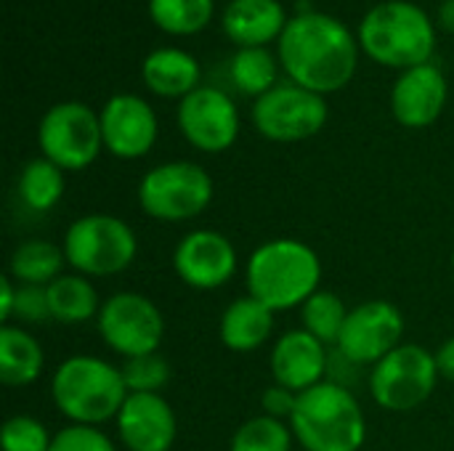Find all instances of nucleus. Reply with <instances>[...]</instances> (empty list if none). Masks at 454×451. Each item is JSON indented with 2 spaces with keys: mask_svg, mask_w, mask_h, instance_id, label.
Segmentation results:
<instances>
[{
  "mask_svg": "<svg viewBox=\"0 0 454 451\" xmlns=\"http://www.w3.org/2000/svg\"><path fill=\"white\" fill-rule=\"evenodd\" d=\"M356 58L359 48L348 27L319 11L287 19L279 37V61L290 80L319 96L348 85Z\"/></svg>",
  "mask_w": 454,
  "mask_h": 451,
  "instance_id": "obj_1",
  "label": "nucleus"
},
{
  "mask_svg": "<svg viewBox=\"0 0 454 451\" xmlns=\"http://www.w3.org/2000/svg\"><path fill=\"white\" fill-rule=\"evenodd\" d=\"M322 282V260L317 250L301 239L279 237L258 245L245 266L247 295L269 306L274 314L301 308Z\"/></svg>",
  "mask_w": 454,
  "mask_h": 451,
  "instance_id": "obj_2",
  "label": "nucleus"
},
{
  "mask_svg": "<svg viewBox=\"0 0 454 451\" xmlns=\"http://www.w3.org/2000/svg\"><path fill=\"white\" fill-rule=\"evenodd\" d=\"M128 396L120 367L88 354L64 359L51 377V401L72 425L101 428L117 420Z\"/></svg>",
  "mask_w": 454,
  "mask_h": 451,
  "instance_id": "obj_3",
  "label": "nucleus"
},
{
  "mask_svg": "<svg viewBox=\"0 0 454 451\" xmlns=\"http://www.w3.org/2000/svg\"><path fill=\"white\" fill-rule=\"evenodd\" d=\"M290 428L303 451H362L367 441V417L359 399L333 380L298 396Z\"/></svg>",
  "mask_w": 454,
  "mask_h": 451,
  "instance_id": "obj_4",
  "label": "nucleus"
},
{
  "mask_svg": "<svg viewBox=\"0 0 454 451\" xmlns=\"http://www.w3.org/2000/svg\"><path fill=\"white\" fill-rule=\"evenodd\" d=\"M359 40L372 61L399 69L428 64L436 48L428 13L407 0H386L370 8L359 24Z\"/></svg>",
  "mask_w": 454,
  "mask_h": 451,
  "instance_id": "obj_5",
  "label": "nucleus"
},
{
  "mask_svg": "<svg viewBox=\"0 0 454 451\" xmlns=\"http://www.w3.org/2000/svg\"><path fill=\"white\" fill-rule=\"evenodd\" d=\"M67 266L88 279L114 276L133 266L138 237L128 221L112 213H88L74 218L64 231Z\"/></svg>",
  "mask_w": 454,
  "mask_h": 451,
  "instance_id": "obj_6",
  "label": "nucleus"
},
{
  "mask_svg": "<svg viewBox=\"0 0 454 451\" xmlns=\"http://www.w3.org/2000/svg\"><path fill=\"white\" fill-rule=\"evenodd\" d=\"M210 173L189 159H173L152 167L138 181V207L160 223H186L202 215L213 202Z\"/></svg>",
  "mask_w": 454,
  "mask_h": 451,
  "instance_id": "obj_7",
  "label": "nucleus"
},
{
  "mask_svg": "<svg viewBox=\"0 0 454 451\" xmlns=\"http://www.w3.org/2000/svg\"><path fill=\"white\" fill-rule=\"evenodd\" d=\"M439 380L436 354L418 343H402L370 367V396L380 409L404 415L420 409L434 396Z\"/></svg>",
  "mask_w": 454,
  "mask_h": 451,
  "instance_id": "obj_8",
  "label": "nucleus"
},
{
  "mask_svg": "<svg viewBox=\"0 0 454 451\" xmlns=\"http://www.w3.org/2000/svg\"><path fill=\"white\" fill-rule=\"evenodd\" d=\"M37 146L43 157L64 173L85 170L104 149L101 120L80 101H61L43 114L37 125Z\"/></svg>",
  "mask_w": 454,
  "mask_h": 451,
  "instance_id": "obj_9",
  "label": "nucleus"
},
{
  "mask_svg": "<svg viewBox=\"0 0 454 451\" xmlns=\"http://www.w3.org/2000/svg\"><path fill=\"white\" fill-rule=\"evenodd\" d=\"M101 340L122 359L157 354L165 340V316L160 306L141 292H114L96 316Z\"/></svg>",
  "mask_w": 454,
  "mask_h": 451,
  "instance_id": "obj_10",
  "label": "nucleus"
},
{
  "mask_svg": "<svg viewBox=\"0 0 454 451\" xmlns=\"http://www.w3.org/2000/svg\"><path fill=\"white\" fill-rule=\"evenodd\" d=\"M327 114L325 96L295 82L274 85L253 104L255 130L277 144H295L317 136L327 125Z\"/></svg>",
  "mask_w": 454,
  "mask_h": 451,
  "instance_id": "obj_11",
  "label": "nucleus"
},
{
  "mask_svg": "<svg viewBox=\"0 0 454 451\" xmlns=\"http://www.w3.org/2000/svg\"><path fill=\"white\" fill-rule=\"evenodd\" d=\"M404 343V314L391 300H364L348 311L338 351L359 367H375Z\"/></svg>",
  "mask_w": 454,
  "mask_h": 451,
  "instance_id": "obj_12",
  "label": "nucleus"
},
{
  "mask_svg": "<svg viewBox=\"0 0 454 451\" xmlns=\"http://www.w3.org/2000/svg\"><path fill=\"white\" fill-rule=\"evenodd\" d=\"M239 266L234 242L215 229H194L173 250L176 276L200 292H213L226 287Z\"/></svg>",
  "mask_w": 454,
  "mask_h": 451,
  "instance_id": "obj_13",
  "label": "nucleus"
},
{
  "mask_svg": "<svg viewBox=\"0 0 454 451\" xmlns=\"http://www.w3.org/2000/svg\"><path fill=\"white\" fill-rule=\"evenodd\" d=\"M178 128L194 149L221 154L231 149L239 136V112L223 90L200 85L181 98Z\"/></svg>",
  "mask_w": 454,
  "mask_h": 451,
  "instance_id": "obj_14",
  "label": "nucleus"
},
{
  "mask_svg": "<svg viewBox=\"0 0 454 451\" xmlns=\"http://www.w3.org/2000/svg\"><path fill=\"white\" fill-rule=\"evenodd\" d=\"M104 149L120 159H138L149 154L157 141V114L141 96L117 93L98 112Z\"/></svg>",
  "mask_w": 454,
  "mask_h": 451,
  "instance_id": "obj_15",
  "label": "nucleus"
},
{
  "mask_svg": "<svg viewBox=\"0 0 454 451\" xmlns=\"http://www.w3.org/2000/svg\"><path fill=\"white\" fill-rule=\"evenodd\" d=\"M114 428L128 451H170L178 439V417L162 393H130Z\"/></svg>",
  "mask_w": 454,
  "mask_h": 451,
  "instance_id": "obj_16",
  "label": "nucleus"
},
{
  "mask_svg": "<svg viewBox=\"0 0 454 451\" xmlns=\"http://www.w3.org/2000/svg\"><path fill=\"white\" fill-rule=\"evenodd\" d=\"M330 346L317 340L311 332L301 330H287L279 335L271 346L269 356V369L274 383L303 393L319 383L327 380V367H330Z\"/></svg>",
  "mask_w": 454,
  "mask_h": 451,
  "instance_id": "obj_17",
  "label": "nucleus"
},
{
  "mask_svg": "<svg viewBox=\"0 0 454 451\" xmlns=\"http://www.w3.org/2000/svg\"><path fill=\"white\" fill-rule=\"evenodd\" d=\"M447 106V77L436 64L404 69L391 90V109L404 128L434 125Z\"/></svg>",
  "mask_w": 454,
  "mask_h": 451,
  "instance_id": "obj_18",
  "label": "nucleus"
},
{
  "mask_svg": "<svg viewBox=\"0 0 454 451\" xmlns=\"http://www.w3.org/2000/svg\"><path fill=\"white\" fill-rule=\"evenodd\" d=\"M274 327L277 314L253 295H242L223 308L218 322V338L223 348L234 354H253L274 338Z\"/></svg>",
  "mask_w": 454,
  "mask_h": 451,
  "instance_id": "obj_19",
  "label": "nucleus"
},
{
  "mask_svg": "<svg viewBox=\"0 0 454 451\" xmlns=\"http://www.w3.org/2000/svg\"><path fill=\"white\" fill-rule=\"evenodd\" d=\"M287 27L279 0H229L223 11V32L239 48L266 45L282 37Z\"/></svg>",
  "mask_w": 454,
  "mask_h": 451,
  "instance_id": "obj_20",
  "label": "nucleus"
},
{
  "mask_svg": "<svg viewBox=\"0 0 454 451\" xmlns=\"http://www.w3.org/2000/svg\"><path fill=\"white\" fill-rule=\"evenodd\" d=\"M45 351L40 340L19 324L0 327V380L5 388H29L40 380Z\"/></svg>",
  "mask_w": 454,
  "mask_h": 451,
  "instance_id": "obj_21",
  "label": "nucleus"
},
{
  "mask_svg": "<svg viewBox=\"0 0 454 451\" xmlns=\"http://www.w3.org/2000/svg\"><path fill=\"white\" fill-rule=\"evenodd\" d=\"M144 85L165 98H184L200 88V64L181 48H157L141 64Z\"/></svg>",
  "mask_w": 454,
  "mask_h": 451,
  "instance_id": "obj_22",
  "label": "nucleus"
},
{
  "mask_svg": "<svg viewBox=\"0 0 454 451\" xmlns=\"http://www.w3.org/2000/svg\"><path fill=\"white\" fill-rule=\"evenodd\" d=\"M48 306H51V322H59L64 327H77L85 322H96L101 311V298L93 287V282L82 274H61L48 287Z\"/></svg>",
  "mask_w": 454,
  "mask_h": 451,
  "instance_id": "obj_23",
  "label": "nucleus"
},
{
  "mask_svg": "<svg viewBox=\"0 0 454 451\" xmlns=\"http://www.w3.org/2000/svg\"><path fill=\"white\" fill-rule=\"evenodd\" d=\"M67 255L61 245H53L48 239H27L11 253L8 276L19 284H37L48 287L64 274Z\"/></svg>",
  "mask_w": 454,
  "mask_h": 451,
  "instance_id": "obj_24",
  "label": "nucleus"
},
{
  "mask_svg": "<svg viewBox=\"0 0 454 451\" xmlns=\"http://www.w3.org/2000/svg\"><path fill=\"white\" fill-rule=\"evenodd\" d=\"M67 189L64 170L53 165L45 157H35L21 167L19 175V199L32 213H48L53 210Z\"/></svg>",
  "mask_w": 454,
  "mask_h": 451,
  "instance_id": "obj_25",
  "label": "nucleus"
},
{
  "mask_svg": "<svg viewBox=\"0 0 454 451\" xmlns=\"http://www.w3.org/2000/svg\"><path fill=\"white\" fill-rule=\"evenodd\" d=\"M348 311L343 298L333 290H317L303 306H301V322L303 330L311 332L317 340H322L325 346H338L340 332L346 327Z\"/></svg>",
  "mask_w": 454,
  "mask_h": 451,
  "instance_id": "obj_26",
  "label": "nucleus"
},
{
  "mask_svg": "<svg viewBox=\"0 0 454 451\" xmlns=\"http://www.w3.org/2000/svg\"><path fill=\"white\" fill-rule=\"evenodd\" d=\"M229 72L237 90L253 98H261L277 85V61L263 45L239 48L229 64Z\"/></svg>",
  "mask_w": 454,
  "mask_h": 451,
  "instance_id": "obj_27",
  "label": "nucleus"
},
{
  "mask_svg": "<svg viewBox=\"0 0 454 451\" xmlns=\"http://www.w3.org/2000/svg\"><path fill=\"white\" fill-rule=\"evenodd\" d=\"M295 436L290 423L274 420L269 415H258L245 420L234 436L229 451H293Z\"/></svg>",
  "mask_w": 454,
  "mask_h": 451,
  "instance_id": "obj_28",
  "label": "nucleus"
},
{
  "mask_svg": "<svg viewBox=\"0 0 454 451\" xmlns=\"http://www.w3.org/2000/svg\"><path fill=\"white\" fill-rule=\"evenodd\" d=\"M149 16L170 35H192L210 21L213 0H149Z\"/></svg>",
  "mask_w": 454,
  "mask_h": 451,
  "instance_id": "obj_29",
  "label": "nucleus"
},
{
  "mask_svg": "<svg viewBox=\"0 0 454 451\" xmlns=\"http://www.w3.org/2000/svg\"><path fill=\"white\" fill-rule=\"evenodd\" d=\"M120 372H122L128 393H162L173 377L170 362L160 351L133 356V359H122Z\"/></svg>",
  "mask_w": 454,
  "mask_h": 451,
  "instance_id": "obj_30",
  "label": "nucleus"
},
{
  "mask_svg": "<svg viewBox=\"0 0 454 451\" xmlns=\"http://www.w3.org/2000/svg\"><path fill=\"white\" fill-rule=\"evenodd\" d=\"M3 451H51L53 433L32 417V415H13L3 423Z\"/></svg>",
  "mask_w": 454,
  "mask_h": 451,
  "instance_id": "obj_31",
  "label": "nucleus"
},
{
  "mask_svg": "<svg viewBox=\"0 0 454 451\" xmlns=\"http://www.w3.org/2000/svg\"><path fill=\"white\" fill-rule=\"evenodd\" d=\"M51 451H117V444L106 436V431L96 425H67L53 433Z\"/></svg>",
  "mask_w": 454,
  "mask_h": 451,
  "instance_id": "obj_32",
  "label": "nucleus"
},
{
  "mask_svg": "<svg viewBox=\"0 0 454 451\" xmlns=\"http://www.w3.org/2000/svg\"><path fill=\"white\" fill-rule=\"evenodd\" d=\"M13 322L19 327L51 322L48 290L37 287V284H19L16 282V300H13V319H11V324Z\"/></svg>",
  "mask_w": 454,
  "mask_h": 451,
  "instance_id": "obj_33",
  "label": "nucleus"
},
{
  "mask_svg": "<svg viewBox=\"0 0 454 451\" xmlns=\"http://www.w3.org/2000/svg\"><path fill=\"white\" fill-rule=\"evenodd\" d=\"M298 396H301V393H295V391H290V388L274 383V385H269V388L261 393V409H263L261 415H269V417H274V420L290 423L293 415H295V407H298Z\"/></svg>",
  "mask_w": 454,
  "mask_h": 451,
  "instance_id": "obj_34",
  "label": "nucleus"
},
{
  "mask_svg": "<svg viewBox=\"0 0 454 451\" xmlns=\"http://www.w3.org/2000/svg\"><path fill=\"white\" fill-rule=\"evenodd\" d=\"M13 300H16V282L5 274L0 279V322L11 324L13 319Z\"/></svg>",
  "mask_w": 454,
  "mask_h": 451,
  "instance_id": "obj_35",
  "label": "nucleus"
},
{
  "mask_svg": "<svg viewBox=\"0 0 454 451\" xmlns=\"http://www.w3.org/2000/svg\"><path fill=\"white\" fill-rule=\"evenodd\" d=\"M436 367H439V375L442 380L452 383L454 385V338L444 340L436 351Z\"/></svg>",
  "mask_w": 454,
  "mask_h": 451,
  "instance_id": "obj_36",
  "label": "nucleus"
},
{
  "mask_svg": "<svg viewBox=\"0 0 454 451\" xmlns=\"http://www.w3.org/2000/svg\"><path fill=\"white\" fill-rule=\"evenodd\" d=\"M439 21L444 29L454 32V0H444L442 8H439Z\"/></svg>",
  "mask_w": 454,
  "mask_h": 451,
  "instance_id": "obj_37",
  "label": "nucleus"
},
{
  "mask_svg": "<svg viewBox=\"0 0 454 451\" xmlns=\"http://www.w3.org/2000/svg\"><path fill=\"white\" fill-rule=\"evenodd\" d=\"M452 271H454V250H452Z\"/></svg>",
  "mask_w": 454,
  "mask_h": 451,
  "instance_id": "obj_38",
  "label": "nucleus"
}]
</instances>
